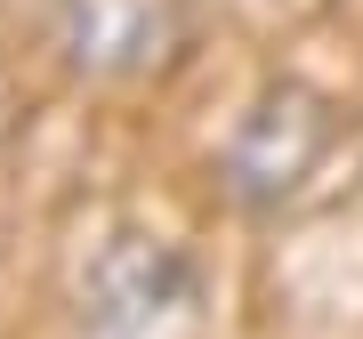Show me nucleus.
<instances>
[{
  "mask_svg": "<svg viewBox=\"0 0 363 339\" xmlns=\"http://www.w3.org/2000/svg\"><path fill=\"white\" fill-rule=\"evenodd\" d=\"M194 49V0H57V57L81 81H162Z\"/></svg>",
  "mask_w": 363,
  "mask_h": 339,
  "instance_id": "3",
  "label": "nucleus"
},
{
  "mask_svg": "<svg viewBox=\"0 0 363 339\" xmlns=\"http://www.w3.org/2000/svg\"><path fill=\"white\" fill-rule=\"evenodd\" d=\"M339 145V105L307 81H267L259 97L234 113V130L218 145V194L242 210V218H274L323 178Z\"/></svg>",
  "mask_w": 363,
  "mask_h": 339,
  "instance_id": "2",
  "label": "nucleus"
},
{
  "mask_svg": "<svg viewBox=\"0 0 363 339\" xmlns=\"http://www.w3.org/2000/svg\"><path fill=\"white\" fill-rule=\"evenodd\" d=\"M202 323H210L202 274L169 235L113 226L89 250L81 291H73V331L81 339H202Z\"/></svg>",
  "mask_w": 363,
  "mask_h": 339,
  "instance_id": "1",
  "label": "nucleus"
}]
</instances>
